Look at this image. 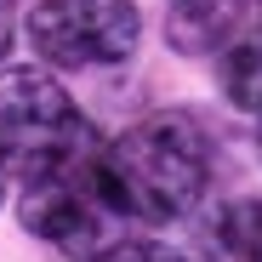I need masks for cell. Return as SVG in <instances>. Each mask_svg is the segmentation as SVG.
<instances>
[{
    "label": "cell",
    "instance_id": "obj_1",
    "mask_svg": "<svg viewBox=\"0 0 262 262\" xmlns=\"http://www.w3.org/2000/svg\"><path fill=\"white\" fill-rule=\"evenodd\" d=\"M97 177H103L114 211L143 216V223H171L205 194L211 143L194 114L160 108V114L137 120L131 131H120L97 154Z\"/></svg>",
    "mask_w": 262,
    "mask_h": 262
},
{
    "label": "cell",
    "instance_id": "obj_2",
    "mask_svg": "<svg viewBox=\"0 0 262 262\" xmlns=\"http://www.w3.org/2000/svg\"><path fill=\"white\" fill-rule=\"evenodd\" d=\"M92 160V120L46 69H0V171L23 183Z\"/></svg>",
    "mask_w": 262,
    "mask_h": 262
},
{
    "label": "cell",
    "instance_id": "obj_3",
    "mask_svg": "<svg viewBox=\"0 0 262 262\" xmlns=\"http://www.w3.org/2000/svg\"><path fill=\"white\" fill-rule=\"evenodd\" d=\"M143 17L131 0H40L29 12V46L52 69H103L137 52Z\"/></svg>",
    "mask_w": 262,
    "mask_h": 262
},
{
    "label": "cell",
    "instance_id": "obj_4",
    "mask_svg": "<svg viewBox=\"0 0 262 262\" xmlns=\"http://www.w3.org/2000/svg\"><path fill=\"white\" fill-rule=\"evenodd\" d=\"M17 216L34 239L57 245L63 256H97L108 245V216H114V200L97 177V154L85 165H69L57 177H40V183H23V200H17Z\"/></svg>",
    "mask_w": 262,
    "mask_h": 262
},
{
    "label": "cell",
    "instance_id": "obj_5",
    "mask_svg": "<svg viewBox=\"0 0 262 262\" xmlns=\"http://www.w3.org/2000/svg\"><path fill=\"white\" fill-rule=\"evenodd\" d=\"M239 23V0H171V46L216 52Z\"/></svg>",
    "mask_w": 262,
    "mask_h": 262
},
{
    "label": "cell",
    "instance_id": "obj_6",
    "mask_svg": "<svg viewBox=\"0 0 262 262\" xmlns=\"http://www.w3.org/2000/svg\"><path fill=\"white\" fill-rule=\"evenodd\" d=\"M216 245L228 262H262V200H234L216 216Z\"/></svg>",
    "mask_w": 262,
    "mask_h": 262
},
{
    "label": "cell",
    "instance_id": "obj_7",
    "mask_svg": "<svg viewBox=\"0 0 262 262\" xmlns=\"http://www.w3.org/2000/svg\"><path fill=\"white\" fill-rule=\"evenodd\" d=\"M223 92L234 97V108L262 114V40H239L223 57Z\"/></svg>",
    "mask_w": 262,
    "mask_h": 262
},
{
    "label": "cell",
    "instance_id": "obj_8",
    "mask_svg": "<svg viewBox=\"0 0 262 262\" xmlns=\"http://www.w3.org/2000/svg\"><path fill=\"white\" fill-rule=\"evenodd\" d=\"M92 262H194V256L171 251V245H160V239H114V245H103Z\"/></svg>",
    "mask_w": 262,
    "mask_h": 262
},
{
    "label": "cell",
    "instance_id": "obj_9",
    "mask_svg": "<svg viewBox=\"0 0 262 262\" xmlns=\"http://www.w3.org/2000/svg\"><path fill=\"white\" fill-rule=\"evenodd\" d=\"M12 46V0H0V57H6Z\"/></svg>",
    "mask_w": 262,
    "mask_h": 262
},
{
    "label": "cell",
    "instance_id": "obj_10",
    "mask_svg": "<svg viewBox=\"0 0 262 262\" xmlns=\"http://www.w3.org/2000/svg\"><path fill=\"white\" fill-rule=\"evenodd\" d=\"M256 154H262V125H256Z\"/></svg>",
    "mask_w": 262,
    "mask_h": 262
}]
</instances>
